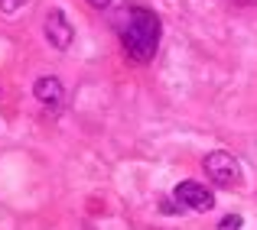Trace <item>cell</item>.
<instances>
[{
	"label": "cell",
	"mask_w": 257,
	"mask_h": 230,
	"mask_svg": "<svg viewBox=\"0 0 257 230\" xmlns=\"http://www.w3.org/2000/svg\"><path fill=\"white\" fill-rule=\"evenodd\" d=\"M114 26L120 32V42H124V52L134 58V62H150L160 49V16L147 6H120L117 16H114Z\"/></svg>",
	"instance_id": "cell-1"
},
{
	"label": "cell",
	"mask_w": 257,
	"mask_h": 230,
	"mask_svg": "<svg viewBox=\"0 0 257 230\" xmlns=\"http://www.w3.org/2000/svg\"><path fill=\"white\" fill-rule=\"evenodd\" d=\"M202 168H205V175L218 188H238L241 185V166H238V159H234L231 152H225V150L208 152L205 162H202Z\"/></svg>",
	"instance_id": "cell-2"
},
{
	"label": "cell",
	"mask_w": 257,
	"mask_h": 230,
	"mask_svg": "<svg viewBox=\"0 0 257 230\" xmlns=\"http://www.w3.org/2000/svg\"><path fill=\"white\" fill-rule=\"evenodd\" d=\"M43 30H46L49 46H52V49H59V52H65V49L72 46V39H75V30H72L69 16H65L62 10H49V13H46Z\"/></svg>",
	"instance_id": "cell-3"
},
{
	"label": "cell",
	"mask_w": 257,
	"mask_h": 230,
	"mask_svg": "<svg viewBox=\"0 0 257 230\" xmlns=\"http://www.w3.org/2000/svg\"><path fill=\"white\" fill-rule=\"evenodd\" d=\"M173 198L179 201L182 208H192V211H212L215 208V198L202 182H179L173 192Z\"/></svg>",
	"instance_id": "cell-4"
},
{
	"label": "cell",
	"mask_w": 257,
	"mask_h": 230,
	"mask_svg": "<svg viewBox=\"0 0 257 230\" xmlns=\"http://www.w3.org/2000/svg\"><path fill=\"white\" fill-rule=\"evenodd\" d=\"M33 94H36V100L43 107H59V104H62V98H65V88H62V81H59V78L46 75V78H39L36 84H33Z\"/></svg>",
	"instance_id": "cell-5"
},
{
	"label": "cell",
	"mask_w": 257,
	"mask_h": 230,
	"mask_svg": "<svg viewBox=\"0 0 257 230\" xmlns=\"http://www.w3.org/2000/svg\"><path fill=\"white\" fill-rule=\"evenodd\" d=\"M26 0H0V13H7V16H13L17 10H23Z\"/></svg>",
	"instance_id": "cell-6"
},
{
	"label": "cell",
	"mask_w": 257,
	"mask_h": 230,
	"mask_svg": "<svg viewBox=\"0 0 257 230\" xmlns=\"http://www.w3.org/2000/svg\"><path fill=\"white\" fill-rule=\"evenodd\" d=\"M218 230H241V218L238 214H228V218L218 224Z\"/></svg>",
	"instance_id": "cell-7"
},
{
	"label": "cell",
	"mask_w": 257,
	"mask_h": 230,
	"mask_svg": "<svg viewBox=\"0 0 257 230\" xmlns=\"http://www.w3.org/2000/svg\"><path fill=\"white\" fill-rule=\"evenodd\" d=\"M85 4H91V6H98V10H104V6H111V0H85Z\"/></svg>",
	"instance_id": "cell-8"
}]
</instances>
